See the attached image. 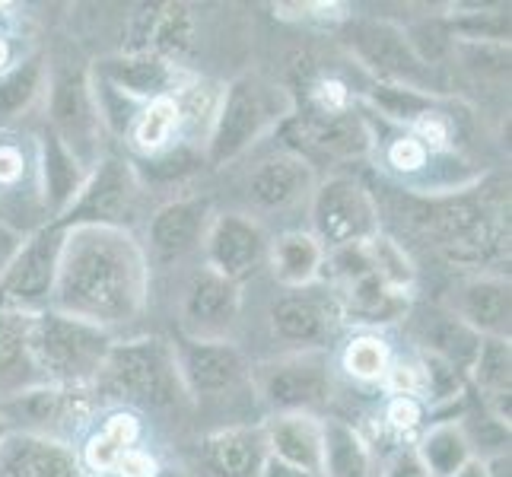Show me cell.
<instances>
[{"label":"cell","instance_id":"19","mask_svg":"<svg viewBox=\"0 0 512 477\" xmlns=\"http://www.w3.org/2000/svg\"><path fill=\"white\" fill-rule=\"evenodd\" d=\"M86 172L77 156L70 153L61 137L45 128L39 137V198H42V214L48 223H55L67 214V207L77 201V194L86 182Z\"/></svg>","mask_w":512,"mask_h":477},{"label":"cell","instance_id":"1","mask_svg":"<svg viewBox=\"0 0 512 477\" xmlns=\"http://www.w3.org/2000/svg\"><path fill=\"white\" fill-rule=\"evenodd\" d=\"M150 261L131 229L70 226L64 229L58 277L48 309L112 331L144 312Z\"/></svg>","mask_w":512,"mask_h":477},{"label":"cell","instance_id":"23","mask_svg":"<svg viewBox=\"0 0 512 477\" xmlns=\"http://www.w3.org/2000/svg\"><path fill=\"white\" fill-rule=\"evenodd\" d=\"M331 312L325 299L312 293H290L277 299L271 309V328L280 341H287L299 350H322L331 334Z\"/></svg>","mask_w":512,"mask_h":477},{"label":"cell","instance_id":"13","mask_svg":"<svg viewBox=\"0 0 512 477\" xmlns=\"http://www.w3.org/2000/svg\"><path fill=\"white\" fill-rule=\"evenodd\" d=\"M175 363L188 395H220L245 379V360L229 341L182 338L175 347Z\"/></svg>","mask_w":512,"mask_h":477},{"label":"cell","instance_id":"49","mask_svg":"<svg viewBox=\"0 0 512 477\" xmlns=\"http://www.w3.org/2000/svg\"><path fill=\"white\" fill-rule=\"evenodd\" d=\"M10 67V45L7 39H0V70H7Z\"/></svg>","mask_w":512,"mask_h":477},{"label":"cell","instance_id":"14","mask_svg":"<svg viewBox=\"0 0 512 477\" xmlns=\"http://www.w3.org/2000/svg\"><path fill=\"white\" fill-rule=\"evenodd\" d=\"M408 322H411V334L427 357L449 363L462 376L471 373V363L481 347V334L471 331L455 312H446L439 306H417L408 309Z\"/></svg>","mask_w":512,"mask_h":477},{"label":"cell","instance_id":"34","mask_svg":"<svg viewBox=\"0 0 512 477\" xmlns=\"http://www.w3.org/2000/svg\"><path fill=\"white\" fill-rule=\"evenodd\" d=\"M179 105H175V96H160L147 102L144 109L134 115V147L144 150V153H160L166 150V144L172 140L175 128H179Z\"/></svg>","mask_w":512,"mask_h":477},{"label":"cell","instance_id":"41","mask_svg":"<svg viewBox=\"0 0 512 477\" xmlns=\"http://www.w3.org/2000/svg\"><path fill=\"white\" fill-rule=\"evenodd\" d=\"M26 172H29V153L23 150V144L0 140V191L20 188Z\"/></svg>","mask_w":512,"mask_h":477},{"label":"cell","instance_id":"50","mask_svg":"<svg viewBox=\"0 0 512 477\" xmlns=\"http://www.w3.org/2000/svg\"><path fill=\"white\" fill-rule=\"evenodd\" d=\"M10 433V427H7V420L4 417H0V443H4V436Z\"/></svg>","mask_w":512,"mask_h":477},{"label":"cell","instance_id":"12","mask_svg":"<svg viewBox=\"0 0 512 477\" xmlns=\"http://www.w3.org/2000/svg\"><path fill=\"white\" fill-rule=\"evenodd\" d=\"M239 309V284L204 268L191 277L182 296V331L194 341H226V331L236 325Z\"/></svg>","mask_w":512,"mask_h":477},{"label":"cell","instance_id":"39","mask_svg":"<svg viewBox=\"0 0 512 477\" xmlns=\"http://www.w3.org/2000/svg\"><path fill=\"white\" fill-rule=\"evenodd\" d=\"M452 51L465 61L468 70L484 77H503L509 74V45L493 42H455Z\"/></svg>","mask_w":512,"mask_h":477},{"label":"cell","instance_id":"7","mask_svg":"<svg viewBox=\"0 0 512 477\" xmlns=\"http://www.w3.org/2000/svg\"><path fill=\"white\" fill-rule=\"evenodd\" d=\"M341 39L353 51V58L366 70H373L382 83L408 86V90L427 93V96L439 90L433 67H427L414 55V48L408 45V35L395 23L347 20L341 29Z\"/></svg>","mask_w":512,"mask_h":477},{"label":"cell","instance_id":"15","mask_svg":"<svg viewBox=\"0 0 512 477\" xmlns=\"http://www.w3.org/2000/svg\"><path fill=\"white\" fill-rule=\"evenodd\" d=\"M207 226H210L207 198H182V201L163 204L147 226L150 255L160 264L191 255L198 245H204Z\"/></svg>","mask_w":512,"mask_h":477},{"label":"cell","instance_id":"20","mask_svg":"<svg viewBox=\"0 0 512 477\" xmlns=\"http://www.w3.org/2000/svg\"><path fill=\"white\" fill-rule=\"evenodd\" d=\"M32 315L0 309V401L42 382L32 360Z\"/></svg>","mask_w":512,"mask_h":477},{"label":"cell","instance_id":"5","mask_svg":"<svg viewBox=\"0 0 512 477\" xmlns=\"http://www.w3.org/2000/svg\"><path fill=\"white\" fill-rule=\"evenodd\" d=\"M115 395L147 404V408H175L188 392L175 363V347L163 338L115 341L99 373Z\"/></svg>","mask_w":512,"mask_h":477},{"label":"cell","instance_id":"10","mask_svg":"<svg viewBox=\"0 0 512 477\" xmlns=\"http://www.w3.org/2000/svg\"><path fill=\"white\" fill-rule=\"evenodd\" d=\"M261 398L277 414H312L331 398V373L325 350H299L261 366Z\"/></svg>","mask_w":512,"mask_h":477},{"label":"cell","instance_id":"18","mask_svg":"<svg viewBox=\"0 0 512 477\" xmlns=\"http://www.w3.org/2000/svg\"><path fill=\"white\" fill-rule=\"evenodd\" d=\"M315 175L306 156L280 153L268 156L249 175V198L261 210H287L299 201L312 198Z\"/></svg>","mask_w":512,"mask_h":477},{"label":"cell","instance_id":"26","mask_svg":"<svg viewBox=\"0 0 512 477\" xmlns=\"http://www.w3.org/2000/svg\"><path fill=\"white\" fill-rule=\"evenodd\" d=\"M268 436V452L293 468L322 474V423L312 414H280Z\"/></svg>","mask_w":512,"mask_h":477},{"label":"cell","instance_id":"38","mask_svg":"<svg viewBox=\"0 0 512 477\" xmlns=\"http://www.w3.org/2000/svg\"><path fill=\"white\" fill-rule=\"evenodd\" d=\"M404 35H408V45L414 48V55L427 67H436V61L446 58L455 45L446 20H423V23L411 26Z\"/></svg>","mask_w":512,"mask_h":477},{"label":"cell","instance_id":"22","mask_svg":"<svg viewBox=\"0 0 512 477\" xmlns=\"http://www.w3.org/2000/svg\"><path fill=\"white\" fill-rule=\"evenodd\" d=\"M455 315L478 331L481 338L509 341V318H512V293L509 280L503 277H474L458 290Z\"/></svg>","mask_w":512,"mask_h":477},{"label":"cell","instance_id":"6","mask_svg":"<svg viewBox=\"0 0 512 477\" xmlns=\"http://www.w3.org/2000/svg\"><path fill=\"white\" fill-rule=\"evenodd\" d=\"M312 226L328 252L363 245L382 233L376 194L350 175H334L312 191Z\"/></svg>","mask_w":512,"mask_h":477},{"label":"cell","instance_id":"17","mask_svg":"<svg viewBox=\"0 0 512 477\" xmlns=\"http://www.w3.org/2000/svg\"><path fill=\"white\" fill-rule=\"evenodd\" d=\"M90 70L96 80L112 86L115 93L144 105L160 96H169L175 83V64L156 58L153 51H121V55L105 58Z\"/></svg>","mask_w":512,"mask_h":477},{"label":"cell","instance_id":"24","mask_svg":"<svg viewBox=\"0 0 512 477\" xmlns=\"http://www.w3.org/2000/svg\"><path fill=\"white\" fill-rule=\"evenodd\" d=\"M83 392V388H61V385H48L39 382L26 388V392L13 395L7 401H0V417L7 420L10 433H39L58 427L61 417L70 411L74 398Z\"/></svg>","mask_w":512,"mask_h":477},{"label":"cell","instance_id":"25","mask_svg":"<svg viewBox=\"0 0 512 477\" xmlns=\"http://www.w3.org/2000/svg\"><path fill=\"white\" fill-rule=\"evenodd\" d=\"M268 455V436L261 430L229 427L204 439V462L217 477H258Z\"/></svg>","mask_w":512,"mask_h":477},{"label":"cell","instance_id":"21","mask_svg":"<svg viewBox=\"0 0 512 477\" xmlns=\"http://www.w3.org/2000/svg\"><path fill=\"white\" fill-rule=\"evenodd\" d=\"M299 137L306 140V153L341 163V159H360L369 153L373 134L360 115L338 112V115H312L299 121Z\"/></svg>","mask_w":512,"mask_h":477},{"label":"cell","instance_id":"28","mask_svg":"<svg viewBox=\"0 0 512 477\" xmlns=\"http://www.w3.org/2000/svg\"><path fill=\"white\" fill-rule=\"evenodd\" d=\"M48 83V55L45 51H32L23 61L10 64L0 74V128L13 125L23 112L32 109V102L42 96Z\"/></svg>","mask_w":512,"mask_h":477},{"label":"cell","instance_id":"40","mask_svg":"<svg viewBox=\"0 0 512 477\" xmlns=\"http://www.w3.org/2000/svg\"><path fill=\"white\" fill-rule=\"evenodd\" d=\"M430 150L420 144L411 134H398L385 150V163L392 166V172L398 175H417L423 169H430Z\"/></svg>","mask_w":512,"mask_h":477},{"label":"cell","instance_id":"9","mask_svg":"<svg viewBox=\"0 0 512 477\" xmlns=\"http://www.w3.org/2000/svg\"><path fill=\"white\" fill-rule=\"evenodd\" d=\"M61 242H64V229H58L55 223L39 226L20 242V249L10 258L4 274H0V309H20V312L48 309L58 277Z\"/></svg>","mask_w":512,"mask_h":477},{"label":"cell","instance_id":"43","mask_svg":"<svg viewBox=\"0 0 512 477\" xmlns=\"http://www.w3.org/2000/svg\"><path fill=\"white\" fill-rule=\"evenodd\" d=\"M414 131H411V137H417L423 147H427L430 153H436V150H443L446 144H449V137H452V131H449V118L443 115V112H430V115H423L420 121H414L411 125Z\"/></svg>","mask_w":512,"mask_h":477},{"label":"cell","instance_id":"4","mask_svg":"<svg viewBox=\"0 0 512 477\" xmlns=\"http://www.w3.org/2000/svg\"><path fill=\"white\" fill-rule=\"evenodd\" d=\"M293 102L280 86L261 77H239L229 83V90L220 96V109L214 128L207 137V163L226 166L242 156L255 140L290 115Z\"/></svg>","mask_w":512,"mask_h":477},{"label":"cell","instance_id":"16","mask_svg":"<svg viewBox=\"0 0 512 477\" xmlns=\"http://www.w3.org/2000/svg\"><path fill=\"white\" fill-rule=\"evenodd\" d=\"M0 477H86L77 452L39 433H7L0 443Z\"/></svg>","mask_w":512,"mask_h":477},{"label":"cell","instance_id":"46","mask_svg":"<svg viewBox=\"0 0 512 477\" xmlns=\"http://www.w3.org/2000/svg\"><path fill=\"white\" fill-rule=\"evenodd\" d=\"M20 242H23L20 229L0 223V274H4V268L10 264V258L16 255V249H20Z\"/></svg>","mask_w":512,"mask_h":477},{"label":"cell","instance_id":"31","mask_svg":"<svg viewBox=\"0 0 512 477\" xmlns=\"http://www.w3.org/2000/svg\"><path fill=\"white\" fill-rule=\"evenodd\" d=\"M509 341L500 338H481L478 357L471 363V379L478 382L487 404H493V417L509 423Z\"/></svg>","mask_w":512,"mask_h":477},{"label":"cell","instance_id":"37","mask_svg":"<svg viewBox=\"0 0 512 477\" xmlns=\"http://www.w3.org/2000/svg\"><path fill=\"white\" fill-rule=\"evenodd\" d=\"M388 366H392V360H388V347L382 338H376V334H360V338H353L344 350V369L360 382L385 379Z\"/></svg>","mask_w":512,"mask_h":477},{"label":"cell","instance_id":"44","mask_svg":"<svg viewBox=\"0 0 512 477\" xmlns=\"http://www.w3.org/2000/svg\"><path fill=\"white\" fill-rule=\"evenodd\" d=\"M115 471H118V477H156V471H160V465H156L147 452L131 449V452H125V455L118 458Z\"/></svg>","mask_w":512,"mask_h":477},{"label":"cell","instance_id":"8","mask_svg":"<svg viewBox=\"0 0 512 477\" xmlns=\"http://www.w3.org/2000/svg\"><path fill=\"white\" fill-rule=\"evenodd\" d=\"M140 182L131 163L118 156H102L90 169L77 201L67 207V214L55 220L58 229L70 226H118L131 229V217L137 214Z\"/></svg>","mask_w":512,"mask_h":477},{"label":"cell","instance_id":"35","mask_svg":"<svg viewBox=\"0 0 512 477\" xmlns=\"http://www.w3.org/2000/svg\"><path fill=\"white\" fill-rule=\"evenodd\" d=\"M369 102H373L385 118L398 121V125H414V121H420L423 115H430L436 109L433 96L408 90V86H395V83H376L373 93H369Z\"/></svg>","mask_w":512,"mask_h":477},{"label":"cell","instance_id":"29","mask_svg":"<svg viewBox=\"0 0 512 477\" xmlns=\"http://www.w3.org/2000/svg\"><path fill=\"white\" fill-rule=\"evenodd\" d=\"M322 471L325 477H379L366 439L341 420L322 423Z\"/></svg>","mask_w":512,"mask_h":477},{"label":"cell","instance_id":"36","mask_svg":"<svg viewBox=\"0 0 512 477\" xmlns=\"http://www.w3.org/2000/svg\"><path fill=\"white\" fill-rule=\"evenodd\" d=\"M366 255H369V264H373V271L385 280V284H392L395 290H404V293L411 290L414 264L395 239H388L382 233L373 236L366 242Z\"/></svg>","mask_w":512,"mask_h":477},{"label":"cell","instance_id":"48","mask_svg":"<svg viewBox=\"0 0 512 477\" xmlns=\"http://www.w3.org/2000/svg\"><path fill=\"white\" fill-rule=\"evenodd\" d=\"M452 477H490V474H487V468H484L481 458H471V462H468L462 471H458V474H452Z\"/></svg>","mask_w":512,"mask_h":477},{"label":"cell","instance_id":"11","mask_svg":"<svg viewBox=\"0 0 512 477\" xmlns=\"http://www.w3.org/2000/svg\"><path fill=\"white\" fill-rule=\"evenodd\" d=\"M268 236L264 229L242 214H223L210 220L204 236V258L207 271H214L233 284H242L245 277H252L264 261H268Z\"/></svg>","mask_w":512,"mask_h":477},{"label":"cell","instance_id":"2","mask_svg":"<svg viewBox=\"0 0 512 477\" xmlns=\"http://www.w3.org/2000/svg\"><path fill=\"white\" fill-rule=\"evenodd\" d=\"M48 128L90 172L102 159V115L93 93V70L74 45L48 55Z\"/></svg>","mask_w":512,"mask_h":477},{"label":"cell","instance_id":"3","mask_svg":"<svg viewBox=\"0 0 512 477\" xmlns=\"http://www.w3.org/2000/svg\"><path fill=\"white\" fill-rule=\"evenodd\" d=\"M112 344V331L64 312L39 309L32 315V360L39 379L48 385L86 388L99 382Z\"/></svg>","mask_w":512,"mask_h":477},{"label":"cell","instance_id":"45","mask_svg":"<svg viewBox=\"0 0 512 477\" xmlns=\"http://www.w3.org/2000/svg\"><path fill=\"white\" fill-rule=\"evenodd\" d=\"M385 477H430V474H427V468L420 465V458L414 452H401Z\"/></svg>","mask_w":512,"mask_h":477},{"label":"cell","instance_id":"33","mask_svg":"<svg viewBox=\"0 0 512 477\" xmlns=\"http://www.w3.org/2000/svg\"><path fill=\"white\" fill-rule=\"evenodd\" d=\"M414 455L430 477H452L474 458L458 423H436L433 430L423 433Z\"/></svg>","mask_w":512,"mask_h":477},{"label":"cell","instance_id":"32","mask_svg":"<svg viewBox=\"0 0 512 477\" xmlns=\"http://www.w3.org/2000/svg\"><path fill=\"white\" fill-rule=\"evenodd\" d=\"M140 439V420L128 411H118L112 417H105L102 427L86 439L83 446V462L90 471H115L118 458L131 452L134 443Z\"/></svg>","mask_w":512,"mask_h":477},{"label":"cell","instance_id":"42","mask_svg":"<svg viewBox=\"0 0 512 477\" xmlns=\"http://www.w3.org/2000/svg\"><path fill=\"white\" fill-rule=\"evenodd\" d=\"M423 401L414 398V395H395L392 401H388V411H385V420H388V427L398 430V433H411L420 427V420H423Z\"/></svg>","mask_w":512,"mask_h":477},{"label":"cell","instance_id":"30","mask_svg":"<svg viewBox=\"0 0 512 477\" xmlns=\"http://www.w3.org/2000/svg\"><path fill=\"white\" fill-rule=\"evenodd\" d=\"M268 258H271L274 277L280 284L303 290L319 277L322 264H325V249L312 233H287L274 242Z\"/></svg>","mask_w":512,"mask_h":477},{"label":"cell","instance_id":"47","mask_svg":"<svg viewBox=\"0 0 512 477\" xmlns=\"http://www.w3.org/2000/svg\"><path fill=\"white\" fill-rule=\"evenodd\" d=\"M258 477H315V474H309V471H303V468H293V465H287V462H280V458L268 455V458H264V465H261V474H258Z\"/></svg>","mask_w":512,"mask_h":477},{"label":"cell","instance_id":"27","mask_svg":"<svg viewBox=\"0 0 512 477\" xmlns=\"http://www.w3.org/2000/svg\"><path fill=\"white\" fill-rule=\"evenodd\" d=\"M344 309L363 325H388L408 315L411 303H408V293L395 290L392 284H385L376 271H369L357 280H350V284H344Z\"/></svg>","mask_w":512,"mask_h":477}]
</instances>
